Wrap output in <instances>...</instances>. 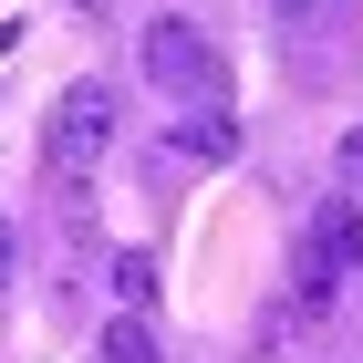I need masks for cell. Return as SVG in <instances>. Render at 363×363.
<instances>
[{"label": "cell", "instance_id": "1", "mask_svg": "<svg viewBox=\"0 0 363 363\" xmlns=\"http://www.w3.org/2000/svg\"><path fill=\"white\" fill-rule=\"evenodd\" d=\"M135 62H145V84L167 94V104H218L228 94V62H218V42L187 21V11H156V21L135 31Z\"/></svg>", "mask_w": 363, "mask_h": 363}, {"label": "cell", "instance_id": "2", "mask_svg": "<svg viewBox=\"0 0 363 363\" xmlns=\"http://www.w3.org/2000/svg\"><path fill=\"white\" fill-rule=\"evenodd\" d=\"M363 270V208L353 197H333V208H311V228H301V250H291V311H333V291Z\"/></svg>", "mask_w": 363, "mask_h": 363}, {"label": "cell", "instance_id": "3", "mask_svg": "<svg viewBox=\"0 0 363 363\" xmlns=\"http://www.w3.org/2000/svg\"><path fill=\"white\" fill-rule=\"evenodd\" d=\"M114 145V94L104 84H62L52 94V125H42V167L52 177H94Z\"/></svg>", "mask_w": 363, "mask_h": 363}, {"label": "cell", "instance_id": "4", "mask_svg": "<svg viewBox=\"0 0 363 363\" xmlns=\"http://www.w3.org/2000/svg\"><path fill=\"white\" fill-rule=\"evenodd\" d=\"M228 156H239V125H228L218 104H197V114L167 125V167H228Z\"/></svg>", "mask_w": 363, "mask_h": 363}, {"label": "cell", "instance_id": "5", "mask_svg": "<svg viewBox=\"0 0 363 363\" xmlns=\"http://www.w3.org/2000/svg\"><path fill=\"white\" fill-rule=\"evenodd\" d=\"M94 363H167L156 353V322H145V311H114L104 342H94Z\"/></svg>", "mask_w": 363, "mask_h": 363}, {"label": "cell", "instance_id": "6", "mask_svg": "<svg viewBox=\"0 0 363 363\" xmlns=\"http://www.w3.org/2000/svg\"><path fill=\"white\" fill-rule=\"evenodd\" d=\"M114 301H125V311H156V291H167V280H156V259H145V250H114Z\"/></svg>", "mask_w": 363, "mask_h": 363}, {"label": "cell", "instance_id": "7", "mask_svg": "<svg viewBox=\"0 0 363 363\" xmlns=\"http://www.w3.org/2000/svg\"><path fill=\"white\" fill-rule=\"evenodd\" d=\"M333 177H342V197L363 208V125H353V135H333Z\"/></svg>", "mask_w": 363, "mask_h": 363}, {"label": "cell", "instance_id": "8", "mask_svg": "<svg viewBox=\"0 0 363 363\" xmlns=\"http://www.w3.org/2000/svg\"><path fill=\"white\" fill-rule=\"evenodd\" d=\"M21 280V228H11V208H0V291Z\"/></svg>", "mask_w": 363, "mask_h": 363}, {"label": "cell", "instance_id": "9", "mask_svg": "<svg viewBox=\"0 0 363 363\" xmlns=\"http://www.w3.org/2000/svg\"><path fill=\"white\" fill-rule=\"evenodd\" d=\"M270 11H311V0H270Z\"/></svg>", "mask_w": 363, "mask_h": 363}]
</instances>
